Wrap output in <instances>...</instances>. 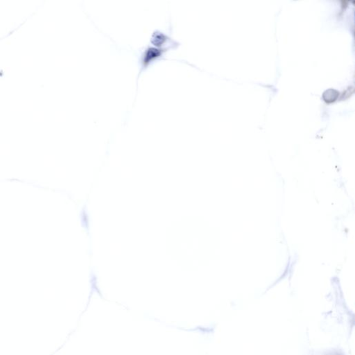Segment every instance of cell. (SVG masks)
I'll list each match as a JSON object with an SVG mask.
<instances>
[{
	"label": "cell",
	"instance_id": "1",
	"mask_svg": "<svg viewBox=\"0 0 355 355\" xmlns=\"http://www.w3.org/2000/svg\"><path fill=\"white\" fill-rule=\"evenodd\" d=\"M339 92L335 89H328L323 92V99L327 103H332L338 99Z\"/></svg>",
	"mask_w": 355,
	"mask_h": 355
}]
</instances>
